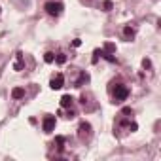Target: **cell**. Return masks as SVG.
<instances>
[{
  "label": "cell",
  "mask_w": 161,
  "mask_h": 161,
  "mask_svg": "<svg viewBox=\"0 0 161 161\" xmlns=\"http://www.w3.org/2000/svg\"><path fill=\"white\" fill-rule=\"evenodd\" d=\"M112 95H114V101H116V103H123V101L129 97V87L123 86V84H118L116 89L112 91Z\"/></svg>",
  "instance_id": "obj_1"
},
{
  "label": "cell",
  "mask_w": 161,
  "mask_h": 161,
  "mask_svg": "<svg viewBox=\"0 0 161 161\" xmlns=\"http://www.w3.org/2000/svg\"><path fill=\"white\" fill-rule=\"evenodd\" d=\"M44 10H46L49 15H55V17H57V15L63 14V4H61V2H46V4H44Z\"/></svg>",
  "instance_id": "obj_2"
},
{
  "label": "cell",
  "mask_w": 161,
  "mask_h": 161,
  "mask_svg": "<svg viewBox=\"0 0 161 161\" xmlns=\"http://www.w3.org/2000/svg\"><path fill=\"white\" fill-rule=\"evenodd\" d=\"M64 86V76L61 74V72H57L53 78H51V82H49V87L51 89H61Z\"/></svg>",
  "instance_id": "obj_3"
},
{
  "label": "cell",
  "mask_w": 161,
  "mask_h": 161,
  "mask_svg": "<svg viewBox=\"0 0 161 161\" xmlns=\"http://www.w3.org/2000/svg\"><path fill=\"white\" fill-rule=\"evenodd\" d=\"M42 129H44V133H51L55 129V116H46L42 121Z\"/></svg>",
  "instance_id": "obj_4"
},
{
  "label": "cell",
  "mask_w": 161,
  "mask_h": 161,
  "mask_svg": "<svg viewBox=\"0 0 161 161\" xmlns=\"http://www.w3.org/2000/svg\"><path fill=\"white\" fill-rule=\"evenodd\" d=\"M78 131H80L78 135H80V138H82V140H87V138L91 136V125L86 123V121L80 123V129H78Z\"/></svg>",
  "instance_id": "obj_5"
},
{
  "label": "cell",
  "mask_w": 161,
  "mask_h": 161,
  "mask_svg": "<svg viewBox=\"0 0 161 161\" xmlns=\"http://www.w3.org/2000/svg\"><path fill=\"white\" fill-rule=\"evenodd\" d=\"M61 106H63V108H72V106H74V99H72L70 95H63V97H61Z\"/></svg>",
  "instance_id": "obj_6"
},
{
  "label": "cell",
  "mask_w": 161,
  "mask_h": 161,
  "mask_svg": "<svg viewBox=\"0 0 161 161\" xmlns=\"http://www.w3.org/2000/svg\"><path fill=\"white\" fill-rule=\"evenodd\" d=\"M123 36H125L127 40H133V38H135V29H131V27H125V29H123Z\"/></svg>",
  "instance_id": "obj_7"
},
{
  "label": "cell",
  "mask_w": 161,
  "mask_h": 161,
  "mask_svg": "<svg viewBox=\"0 0 161 161\" xmlns=\"http://www.w3.org/2000/svg\"><path fill=\"white\" fill-rule=\"evenodd\" d=\"M12 97H14V99H21V97H25V89H21V87H15V89L12 91Z\"/></svg>",
  "instance_id": "obj_8"
},
{
  "label": "cell",
  "mask_w": 161,
  "mask_h": 161,
  "mask_svg": "<svg viewBox=\"0 0 161 161\" xmlns=\"http://www.w3.org/2000/svg\"><path fill=\"white\" fill-rule=\"evenodd\" d=\"M44 61H46V63H53V61H55V53H51V51H47V53L44 55Z\"/></svg>",
  "instance_id": "obj_9"
},
{
  "label": "cell",
  "mask_w": 161,
  "mask_h": 161,
  "mask_svg": "<svg viewBox=\"0 0 161 161\" xmlns=\"http://www.w3.org/2000/svg\"><path fill=\"white\" fill-rule=\"evenodd\" d=\"M55 61L59 63V64H63V63H66V55L61 51V53H57V57H55Z\"/></svg>",
  "instance_id": "obj_10"
},
{
  "label": "cell",
  "mask_w": 161,
  "mask_h": 161,
  "mask_svg": "<svg viewBox=\"0 0 161 161\" xmlns=\"http://www.w3.org/2000/svg\"><path fill=\"white\" fill-rule=\"evenodd\" d=\"M55 144H57V148H59V150H63V144H64V136H57V138H55Z\"/></svg>",
  "instance_id": "obj_11"
},
{
  "label": "cell",
  "mask_w": 161,
  "mask_h": 161,
  "mask_svg": "<svg viewBox=\"0 0 161 161\" xmlns=\"http://www.w3.org/2000/svg\"><path fill=\"white\" fill-rule=\"evenodd\" d=\"M112 6H114V4L110 2V0H106V2H103V8H104V12H110V10H112Z\"/></svg>",
  "instance_id": "obj_12"
},
{
  "label": "cell",
  "mask_w": 161,
  "mask_h": 161,
  "mask_svg": "<svg viewBox=\"0 0 161 161\" xmlns=\"http://www.w3.org/2000/svg\"><path fill=\"white\" fill-rule=\"evenodd\" d=\"M142 64H144V68H150V66H152V63H150L148 59H144V61H142Z\"/></svg>",
  "instance_id": "obj_13"
},
{
  "label": "cell",
  "mask_w": 161,
  "mask_h": 161,
  "mask_svg": "<svg viewBox=\"0 0 161 161\" xmlns=\"http://www.w3.org/2000/svg\"><path fill=\"white\" fill-rule=\"evenodd\" d=\"M72 44H74V47H78V46H82V40H74Z\"/></svg>",
  "instance_id": "obj_14"
}]
</instances>
